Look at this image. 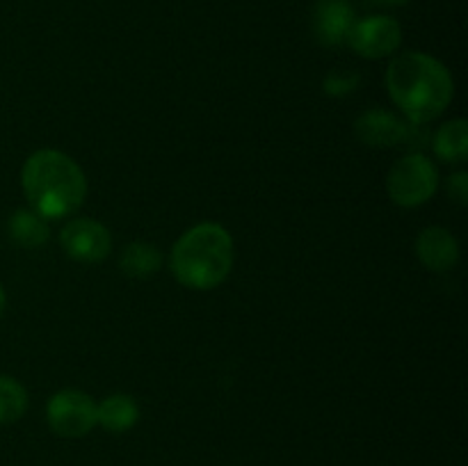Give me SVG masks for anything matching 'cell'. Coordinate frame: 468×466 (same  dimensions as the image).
I'll use <instances>...</instances> for the list:
<instances>
[{"instance_id": "cell-11", "label": "cell", "mask_w": 468, "mask_h": 466, "mask_svg": "<svg viewBox=\"0 0 468 466\" xmlns=\"http://www.w3.org/2000/svg\"><path fill=\"white\" fill-rule=\"evenodd\" d=\"M140 418V407L126 393H112L101 405H96V425H103L108 432H128Z\"/></svg>"}, {"instance_id": "cell-10", "label": "cell", "mask_w": 468, "mask_h": 466, "mask_svg": "<svg viewBox=\"0 0 468 466\" xmlns=\"http://www.w3.org/2000/svg\"><path fill=\"white\" fill-rule=\"evenodd\" d=\"M416 254L432 272H446L460 260V242L448 228L428 227L416 238Z\"/></svg>"}, {"instance_id": "cell-3", "label": "cell", "mask_w": 468, "mask_h": 466, "mask_svg": "<svg viewBox=\"0 0 468 466\" xmlns=\"http://www.w3.org/2000/svg\"><path fill=\"white\" fill-rule=\"evenodd\" d=\"M169 265L181 286L192 291L218 288L233 268L231 233L215 222L187 228L172 247Z\"/></svg>"}, {"instance_id": "cell-12", "label": "cell", "mask_w": 468, "mask_h": 466, "mask_svg": "<svg viewBox=\"0 0 468 466\" xmlns=\"http://www.w3.org/2000/svg\"><path fill=\"white\" fill-rule=\"evenodd\" d=\"M434 154L443 163H464L468 155V123L464 119H452L434 132Z\"/></svg>"}, {"instance_id": "cell-2", "label": "cell", "mask_w": 468, "mask_h": 466, "mask_svg": "<svg viewBox=\"0 0 468 466\" xmlns=\"http://www.w3.org/2000/svg\"><path fill=\"white\" fill-rule=\"evenodd\" d=\"M23 195L44 219H59L76 213L87 196V178L71 155L55 149L35 151L21 172Z\"/></svg>"}, {"instance_id": "cell-1", "label": "cell", "mask_w": 468, "mask_h": 466, "mask_svg": "<svg viewBox=\"0 0 468 466\" xmlns=\"http://www.w3.org/2000/svg\"><path fill=\"white\" fill-rule=\"evenodd\" d=\"M387 87L393 103L410 123H428L441 117L455 94L451 71L428 53H402L388 64Z\"/></svg>"}, {"instance_id": "cell-6", "label": "cell", "mask_w": 468, "mask_h": 466, "mask_svg": "<svg viewBox=\"0 0 468 466\" xmlns=\"http://www.w3.org/2000/svg\"><path fill=\"white\" fill-rule=\"evenodd\" d=\"M347 44L356 55L366 59L388 58L400 48L402 27L393 16L373 14V16L355 21L350 35H347Z\"/></svg>"}, {"instance_id": "cell-14", "label": "cell", "mask_w": 468, "mask_h": 466, "mask_svg": "<svg viewBox=\"0 0 468 466\" xmlns=\"http://www.w3.org/2000/svg\"><path fill=\"white\" fill-rule=\"evenodd\" d=\"M160 263H163V256H160L158 247L149 245V242H131L123 247L122 259H119L122 272L133 279L151 277L158 272Z\"/></svg>"}, {"instance_id": "cell-8", "label": "cell", "mask_w": 468, "mask_h": 466, "mask_svg": "<svg viewBox=\"0 0 468 466\" xmlns=\"http://www.w3.org/2000/svg\"><path fill=\"white\" fill-rule=\"evenodd\" d=\"M355 132L364 144L375 146V149H393L402 146L411 140L410 122L396 117L388 110H368L355 122Z\"/></svg>"}, {"instance_id": "cell-18", "label": "cell", "mask_w": 468, "mask_h": 466, "mask_svg": "<svg viewBox=\"0 0 468 466\" xmlns=\"http://www.w3.org/2000/svg\"><path fill=\"white\" fill-rule=\"evenodd\" d=\"M5 306H7V292H5L3 283H0V318H3L5 313Z\"/></svg>"}, {"instance_id": "cell-13", "label": "cell", "mask_w": 468, "mask_h": 466, "mask_svg": "<svg viewBox=\"0 0 468 466\" xmlns=\"http://www.w3.org/2000/svg\"><path fill=\"white\" fill-rule=\"evenodd\" d=\"M9 238L16 245L26 247V249H37V247L48 242V224L41 215H37L32 208H21L9 217Z\"/></svg>"}, {"instance_id": "cell-7", "label": "cell", "mask_w": 468, "mask_h": 466, "mask_svg": "<svg viewBox=\"0 0 468 466\" xmlns=\"http://www.w3.org/2000/svg\"><path fill=\"white\" fill-rule=\"evenodd\" d=\"M59 245L78 263H99L112 249V236L108 227L96 219H71L59 233Z\"/></svg>"}, {"instance_id": "cell-17", "label": "cell", "mask_w": 468, "mask_h": 466, "mask_svg": "<svg viewBox=\"0 0 468 466\" xmlns=\"http://www.w3.org/2000/svg\"><path fill=\"white\" fill-rule=\"evenodd\" d=\"M446 192L452 201H457L460 206H466L468 204V174L466 172L452 174L446 183Z\"/></svg>"}, {"instance_id": "cell-9", "label": "cell", "mask_w": 468, "mask_h": 466, "mask_svg": "<svg viewBox=\"0 0 468 466\" xmlns=\"http://www.w3.org/2000/svg\"><path fill=\"white\" fill-rule=\"evenodd\" d=\"M356 21L350 0H315L314 35L323 46H341L347 41Z\"/></svg>"}, {"instance_id": "cell-16", "label": "cell", "mask_w": 468, "mask_h": 466, "mask_svg": "<svg viewBox=\"0 0 468 466\" xmlns=\"http://www.w3.org/2000/svg\"><path fill=\"white\" fill-rule=\"evenodd\" d=\"M356 85H359V76H356V73L332 71L327 78H324L323 90L332 96H346L350 94Z\"/></svg>"}, {"instance_id": "cell-15", "label": "cell", "mask_w": 468, "mask_h": 466, "mask_svg": "<svg viewBox=\"0 0 468 466\" xmlns=\"http://www.w3.org/2000/svg\"><path fill=\"white\" fill-rule=\"evenodd\" d=\"M27 411V391L12 375L0 373V425L16 423Z\"/></svg>"}, {"instance_id": "cell-19", "label": "cell", "mask_w": 468, "mask_h": 466, "mask_svg": "<svg viewBox=\"0 0 468 466\" xmlns=\"http://www.w3.org/2000/svg\"><path fill=\"white\" fill-rule=\"evenodd\" d=\"M379 3H384V5H405V3H410V0H379Z\"/></svg>"}, {"instance_id": "cell-5", "label": "cell", "mask_w": 468, "mask_h": 466, "mask_svg": "<svg viewBox=\"0 0 468 466\" xmlns=\"http://www.w3.org/2000/svg\"><path fill=\"white\" fill-rule=\"evenodd\" d=\"M46 420L58 437L80 439L96 428V402L78 388H62L46 405Z\"/></svg>"}, {"instance_id": "cell-4", "label": "cell", "mask_w": 468, "mask_h": 466, "mask_svg": "<svg viewBox=\"0 0 468 466\" xmlns=\"http://www.w3.org/2000/svg\"><path fill=\"white\" fill-rule=\"evenodd\" d=\"M439 187V172L423 154H410L398 160L387 176V190L393 204L416 208L434 196Z\"/></svg>"}]
</instances>
